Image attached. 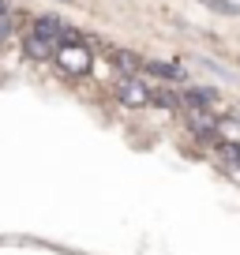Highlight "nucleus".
<instances>
[{
    "instance_id": "1",
    "label": "nucleus",
    "mask_w": 240,
    "mask_h": 255,
    "mask_svg": "<svg viewBox=\"0 0 240 255\" xmlns=\"http://www.w3.org/2000/svg\"><path fill=\"white\" fill-rule=\"evenodd\" d=\"M68 38L72 41H60V53H56L60 56V68H64V72H75V75L90 72V45L83 38H75L72 30H68Z\"/></svg>"
},
{
    "instance_id": "2",
    "label": "nucleus",
    "mask_w": 240,
    "mask_h": 255,
    "mask_svg": "<svg viewBox=\"0 0 240 255\" xmlns=\"http://www.w3.org/2000/svg\"><path fill=\"white\" fill-rule=\"evenodd\" d=\"M117 94H120V102L131 105V109H139V105H146V102L154 98V94H150V87H146V83H139V79H120Z\"/></svg>"
},
{
    "instance_id": "3",
    "label": "nucleus",
    "mask_w": 240,
    "mask_h": 255,
    "mask_svg": "<svg viewBox=\"0 0 240 255\" xmlns=\"http://www.w3.org/2000/svg\"><path fill=\"white\" fill-rule=\"evenodd\" d=\"M23 49H26V56H34V60H49V56L56 53V41L41 38V34H30V38L23 41Z\"/></svg>"
},
{
    "instance_id": "4",
    "label": "nucleus",
    "mask_w": 240,
    "mask_h": 255,
    "mask_svg": "<svg viewBox=\"0 0 240 255\" xmlns=\"http://www.w3.org/2000/svg\"><path fill=\"white\" fill-rule=\"evenodd\" d=\"M34 34H41V38H49V41H60V38H68V26L60 23V19H53V15H41L38 23H34Z\"/></svg>"
},
{
    "instance_id": "5",
    "label": "nucleus",
    "mask_w": 240,
    "mask_h": 255,
    "mask_svg": "<svg viewBox=\"0 0 240 255\" xmlns=\"http://www.w3.org/2000/svg\"><path fill=\"white\" fill-rule=\"evenodd\" d=\"M188 124H192V131H199V135H210L218 128V120L210 117V109H192V105H188Z\"/></svg>"
},
{
    "instance_id": "6",
    "label": "nucleus",
    "mask_w": 240,
    "mask_h": 255,
    "mask_svg": "<svg viewBox=\"0 0 240 255\" xmlns=\"http://www.w3.org/2000/svg\"><path fill=\"white\" fill-rule=\"evenodd\" d=\"M214 154H218V161H225V165H233V169L240 165V143H218Z\"/></svg>"
},
{
    "instance_id": "7",
    "label": "nucleus",
    "mask_w": 240,
    "mask_h": 255,
    "mask_svg": "<svg viewBox=\"0 0 240 255\" xmlns=\"http://www.w3.org/2000/svg\"><path fill=\"white\" fill-rule=\"evenodd\" d=\"M210 102H214V90H207V87L188 90V105H192V109H210Z\"/></svg>"
},
{
    "instance_id": "8",
    "label": "nucleus",
    "mask_w": 240,
    "mask_h": 255,
    "mask_svg": "<svg viewBox=\"0 0 240 255\" xmlns=\"http://www.w3.org/2000/svg\"><path fill=\"white\" fill-rule=\"evenodd\" d=\"M113 64L124 68V72H135V68H139V56L128 53V49H113Z\"/></svg>"
},
{
    "instance_id": "9",
    "label": "nucleus",
    "mask_w": 240,
    "mask_h": 255,
    "mask_svg": "<svg viewBox=\"0 0 240 255\" xmlns=\"http://www.w3.org/2000/svg\"><path fill=\"white\" fill-rule=\"evenodd\" d=\"M150 72L161 75V79H184V72H180V68H173V64H161V60L150 64Z\"/></svg>"
},
{
    "instance_id": "10",
    "label": "nucleus",
    "mask_w": 240,
    "mask_h": 255,
    "mask_svg": "<svg viewBox=\"0 0 240 255\" xmlns=\"http://www.w3.org/2000/svg\"><path fill=\"white\" fill-rule=\"evenodd\" d=\"M199 4H207V8L222 11V15H240V4H233V0H199Z\"/></svg>"
},
{
    "instance_id": "11",
    "label": "nucleus",
    "mask_w": 240,
    "mask_h": 255,
    "mask_svg": "<svg viewBox=\"0 0 240 255\" xmlns=\"http://www.w3.org/2000/svg\"><path fill=\"white\" fill-rule=\"evenodd\" d=\"M154 102H158L161 109H176V105H180V94H173V90H158Z\"/></svg>"
},
{
    "instance_id": "12",
    "label": "nucleus",
    "mask_w": 240,
    "mask_h": 255,
    "mask_svg": "<svg viewBox=\"0 0 240 255\" xmlns=\"http://www.w3.org/2000/svg\"><path fill=\"white\" fill-rule=\"evenodd\" d=\"M8 30H11V23H8V19H0V41L8 38Z\"/></svg>"
},
{
    "instance_id": "13",
    "label": "nucleus",
    "mask_w": 240,
    "mask_h": 255,
    "mask_svg": "<svg viewBox=\"0 0 240 255\" xmlns=\"http://www.w3.org/2000/svg\"><path fill=\"white\" fill-rule=\"evenodd\" d=\"M4 11H8V4H4V0H0V19H4Z\"/></svg>"
}]
</instances>
